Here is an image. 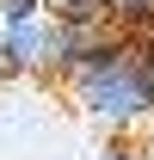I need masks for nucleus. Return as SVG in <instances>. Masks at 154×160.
<instances>
[{"label":"nucleus","mask_w":154,"mask_h":160,"mask_svg":"<svg viewBox=\"0 0 154 160\" xmlns=\"http://www.w3.org/2000/svg\"><path fill=\"white\" fill-rule=\"evenodd\" d=\"M99 160H154V148H148V142H136V136H117V142L99 148Z\"/></svg>","instance_id":"obj_4"},{"label":"nucleus","mask_w":154,"mask_h":160,"mask_svg":"<svg viewBox=\"0 0 154 160\" xmlns=\"http://www.w3.org/2000/svg\"><path fill=\"white\" fill-rule=\"evenodd\" d=\"M37 12H49V0H0V25H13V19H37Z\"/></svg>","instance_id":"obj_5"},{"label":"nucleus","mask_w":154,"mask_h":160,"mask_svg":"<svg viewBox=\"0 0 154 160\" xmlns=\"http://www.w3.org/2000/svg\"><path fill=\"white\" fill-rule=\"evenodd\" d=\"M62 68H68V56H62V19L56 12L0 25V80H25V74L62 80Z\"/></svg>","instance_id":"obj_2"},{"label":"nucleus","mask_w":154,"mask_h":160,"mask_svg":"<svg viewBox=\"0 0 154 160\" xmlns=\"http://www.w3.org/2000/svg\"><path fill=\"white\" fill-rule=\"evenodd\" d=\"M62 92L80 117L105 129V142L136 136V129H154V92H148V43L123 37L117 31L99 56L74 62L62 74Z\"/></svg>","instance_id":"obj_1"},{"label":"nucleus","mask_w":154,"mask_h":160,"mask_svg":"<svg viewBox=\"0 0 154 160\" xmlns=\"http://www.w3.org/2000/svg\"><path fill=\"white\" fill-rule=\"evenodd\" d=\"M99 12H105L111 31H123V37H148L154 31V0H99Z\"/></svg>","instance_id":"obj_3"},{"label":"nucleus","mask_w":154,"mask_h":160,"mask_svg":"<svg viewBox=\"0 0 154 160\" xmlns=\"http://www.w3.org/2000/svg\"><path fill=\"white\" fill-rule=\"evenodd\" d=\"M142 43H148V92H154V31H148Z\"/></svg>","instance_id":"obj_6"}]
</instances>
